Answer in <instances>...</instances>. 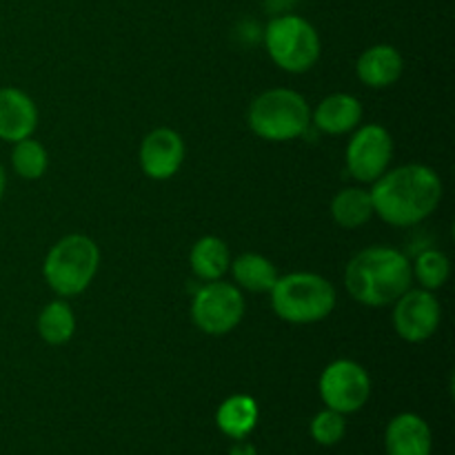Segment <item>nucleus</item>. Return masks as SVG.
<instances>
[{
  "label": "nucleus",
  "mask_w": 455,
  "mask_h": 455,
  "mask_svg": "<svg viewBox=\"0 0 455 455\" xmlns=\"http://www.w3.org/2000/svg\"><path fill=\"white\" fill-rule=\"evenodd\" d=\"M373 216L391 227H413L425 222L443 200V180L427 164L411 163L387 169L371 182Z\"/></svg>",
  "instance_id": "nucleus-1"
},
{
  "label": "nucleus",
  "mask_w": 455,
  "mask_h": 455,
  "mask_svg": "<svg viewBox=\"0 0 455 455\" xmlns=\"http://www.w3.org/2000/svg\"><path fill=\"white\" fill-rule=\"evenodd\" d=\"M411 260L400 249L367 247L355 253L345 271V287L355 302L371 309L389 307L411 289Z\"/></svg>",
  "instance_id": "nucleus-2"
},
{
  "label": "nucleus",
  "mask_w": 455,
  "mask_h": 455,
  "mask_svg": "<svg viewBox=\"0 0 455 455\" xmlns=\"http://www.w3.org/2000/svg\"><path fill=\"white\" fill-rule=\"evenodd\" d=\"M271 309L289 324H314L336 309V287L324 275L311 271L278 275L269 291Z\"/></svg>",
  "instance_id": "nucleus-3"
},
{
  "label": "nucleus",
  "mask_w": 455,
  "mask_h": 455,
  "mask_svg": "<svg viewBox=\"0 0 455 455\" xmlns=\"http://www.w3.org/2000/svg\"><path fill=\"white\" fill-rule=\"evenodd\" d=\"M249 129L267 142H289L305 136L311 124V107L296 89L278 87L253 98L247 114Z\"/></svg>",
  "instance_id": "nucleus-4"
},
{
  "label": "nucleus",
  "mask_w": 455,
  "mask_h": 455,
  "mask_svg": "<svg viewBox=\"0 0 455 455\" xmlns=\"http://www.w3.org/2000/svg\"><path fill=\"white\" fill-rule=\"evenodd\" d=\"M100 267V249L89 235L69 234L49 249L43 265L44 283L56 296L74 298L87 291Z\"/></svg>",
  "instance_id": "nucleus-5"
},
{
  "label": "nucleus",
  "mask_w": 455,
  "mask_h": 455,
  "mask_svg": "<svg viewBox=\"0 0 455 455\" xmlns=\"http://www.w3.org/2000/svg\"><path fill=\"white\" fill-rule=\"evenodd\" d=\"M265 47L274 65L287 74H307L314 69L323 52L315 27L296 13L275 16L267 25Z\"/></svg>",
  "instance_id": "nucleus-6"
},
{
  "label": "nucleus",
  "mask_w": 455,
  "mask_h": 455,
  "mask_svg": "<svg viewBox=\"0 0 455 455\" xmlns=\"http://www.w3.org/2000/svg\"><path fill=\"white\" fill-rule=\"evenodd\" d=\"M191 318L207 336H227L244 318L243 291L225 280L204 283L191 300Z\"/></svg>",
  "instance_id": "nucleus-7"
},
{
  "label": "nucleus",
  "mask_w": 455,
  "mask_h": 455,
  "mask_svg": "<svg viewBox=\"0 0 455 455\" xmlns=\"http://www.w3.org/2000/svg\"><path fill=\"white\" fill-rule=\"evenodd\" d=\"M318 389L327 409L347 416L360 411L367 404L371 395V378L355 360H333L320 373Z\"/></svg>",
  "instance_id": "nucleus-8"
},
{
  "label": "nucleus",
  "mask_w": 455,
  "mask_h": 455,
  "mask_svg": "<svg viewBox=\"0 0 455 455\" xmlns=\"http://www.w3.org/2000/svg\"><path fill=\"white\" fill-rule=\"evenodd\" d=\"M394 158V138L382 124H364L347 145V169L358 182H376Z\"/></svg>",
  "instance_id": "nucleus-9"
},
{
  "label": "nucleus",
  "mask_w": 455,
  "mask_h": 455,
  "mask_svg": "<svg viewBox=\"0 0 455 455\" xmlns=\"http://www.w3.org/2000/svg\"><path fill=\"white\" fill-rule=\"evenodd\" d=\"M443 320V307L427 289H407L394 302V329L404 342L420 345L434 338Z\"/></svg>",
  "instance_id": "nucleus-10"
},
{
  "label": "nucleus",
  "mask_w": 455,
  "mask_h": 455,
  "mask_svg": "<svg viewBox=\"0 0 455 455\" xmlns=\"http://www.w3.org/2000/svg\"><path fill=\"white\" fill-rule=\"evenodd\" d=\"M185 140L169 127H158L147 133L140 142V169L151 180H169L180 172L185 163Z\"/></svg>",
  "instance_id": "nucleus-11"
},
{
  "label": "nucleus",
  "mask_w": 455,
  "mask_h": 455,
  "mask_svg": "<svg viewBox=\"0 0 455 455\" xmlns=\"http://www.w3.org/2000/svg\"><path fill=\"white\" fill-rule=\"evenodd\" d=\"M38 107L18 87H0V140L18 142L34 136Z\"/></svg>",
  "instance_id": "nucleus-12"
},
{
  "label": "nucleus",
  "mask_w": 455,
  "mask_h": 455,
  "mask_svg": "<svg viewBox=\"0 0 455 455\" xmlns=\"http://www.w3.org/2000/svg\"><path fill=\"white\" fill-rule=\"evenodd\" d=\"M404 58L394 44H373L364 49L355 65L360 83L371 89H387L403 78Z\"/></svg>",
  "instance_id": "nucleus-13"
},
{
  "label": "nucleus",
  "mask_w": 455,
  "mask_h": 455,
  "mask_svg": "<svg viewBox=\"0 0 455 455\" xmlns=\"http://www.w3.org/2000/svg\"><path fill=\"white\" fill-rule=\"evenodd\" d=\"M363 102L351 93H331L323 98L311 114V123L329 136H345L363 123Z\"/></svg>",
  "instance_id": "nucleus-14"
},
{
  "label": "nucleus",
  "mask_w": 455,
  "mask_h": 455,
  "mask_svg": "<svg viewBox=\"0 0 455 455\" xmlns=\"http://www.w3.org/2000/svg\"><path fill=\"white\" fill-rule=\"evenodd\" d=\"M431 429L416 413H400L385 431L387 455H431Z\"/></svg>",
  "instance_id": "nucleus-15"
},
{
  "label": "nucleus",
  "mask_w": 455,
  "mask_h": 455,
  "mask_svg": "<svg viewBox=\"0 0 455 455\" xmlns=\"http://www.w3.org/2000/svg\"><path fill=\"white\" fill-rule=\"evenodd\" d=\"M189 267L196 278L212 283L222 280L231 267L229 247L218 235H203L189 251Z\"/></svg>",
  "instance_id": "nucleus-16"
},
{
  "label": "nucleus",
  "mask_w": 455,
  "mask_h": 455,
  "mask_svg": "<svg viewBox=\"0 0 455 455\" xmlns=\"http://www.w3.org/2000/svg\"><path fill=\"white\" fill-rule=\"evenodd\" d=\"M258 403L251 395H231L218 407L216 425L225 435L234 440H244L258 425Z\"/></svg>",
  "instance_id": "nucleus-17"
},
{
  "label": "nucleus",
  "mask_w": 455,
  "mask_h": 455,
  "mask_svg": "<svg viewBox=\"0 0 455 455\" xmlns=\"http://www.w3.org/2000/svg\"><path fill=\"white\" fill-rule=\"evenodd\" d=\"M235 287H243L251 293H269L278 280V269L269 258L260 253H243L231 260Z\"/></svg>",
  "instance_id": "nucleus-18"
},
{
  "label": "nucleus",
  "mask_w": 455,
  "mask_h": 455,
  "mask_svg": "<svg viewBox=\"0 0 455 455\" xmlns=\"http://www.w3.org/2000/svg\"><path fill=\"white\" fill-rule=\"evenodd\" d=\"M331 218L342 229H360L373 218L371 194L363 187H345L333 196Z\"/></svg>",
  "instance_id": "nucleus-19"
},
{
  "label": "nucleus",
  "mask_w": 455,
  "mask_h": 455,
  "mask_svg": "<svg viewBox=\"0 0 455 455\" xmlns=\"http://www.w3.org/2000/svg\"><path fill=\"white\" fill-rule=\"evenodd\" d=\"M38 333L47 345L60 347L76 333V315L69 302L52 300L38 315Z\"/></svg>",
  "instance_id": "nucleus-20"
},
{
  "label": "nucleus",
  "mask_w": 455,
  "mask_h": 455,
  "mask_svg": "<svg viewBox=\"0 0 455 455\" xmlns=\"http://www.w3.org/2000/svg\"><path fill=\"white\" fill-rule=\"evenodd\" d=\"M411 274L422 289L435 291L447 284L449 275H451V262H449L447 253L440 249H427L411 262Z\"/></svg>",
  "instance_id": "nucleus-21"
},
{
  "label": "nucleus",
  "mask_w": 455,
  "mask_h": 455,
  "mask_svg": "<svg viewBox=\"0 0 455 455\" xmlns=\"http://www.w3.org/2000/svg\"><path fill=\"white\" fill-rule=\"evenodd\" d=\"M12 164L13 172L25 180H38L49 167V156L43 142L34 140V138H25V140L13 142L12 151Z\"/></svg>",
  "instance_id": "nucleus-22"
},
{
  "label": "nucleus",
  "mask_w": 455,
  "mask_h": 455,
  "mask_svg": "<svg viewBox=\"0 0 455 455\" xmlns=\"http://www.w3.org/2000/svg\"><path fill=\"white\" fill-rule=\"evenodd\" d=\"M347 422L345 416L333 409H324L318 416L311 420V438L318 444H324V447H331V444H338L342 438H345Z\"/></svg>",
  "instance_id": "nucleus-23"
},
{
  "label": "nucleus",
  "mask_w": 455,
  "mask_h": 455,
  "mask_svg": "<svg viewBox=\"0 0 455 455\" xmlns=\"http://www.w3.org/2000/svg\"><path fill=\"white\" fill-rule=\"evenodd\" d=\"M229 455H258V451H256V447H253V444L238 443L234 449H231Z\"/></svg>",
  "instance_id": "nucleus-24"
},
{
  "label": "nucleus",
  "mask_w": 455,
  "mask_h": 455,
  "mask_svg": "<svg viewBox=\"0 0 455 455\" xmlns=\"http://www.w3.org/2000/svg\"><path fill=\"white\" fill-rule=\"evenodd\" d=\"M4 187H7V173H4L3 163H0V200H3L4 196Z\"/></svg>",
  "instance_id": "nucleus-25"
}]
</instances>
